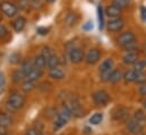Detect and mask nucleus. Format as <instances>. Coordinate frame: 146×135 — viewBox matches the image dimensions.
I'll return each mask as SVG.
<instances>
[{"instance_id": "a211bd4d", "label": "nucleus", "mask_w": 146, "mask_h": 135, "mask_svg": "<svg viewBox=\"0 0 146 135\" xmlns=\"http://www.w3.org/2000/svg\"><path fill=\"white\" fill-rule=\"evenodd\" d=\"M42 75H43V69H40V68H37V67H34L32 70H31V73L26 76V80L36 82L37 80H40V78L42 77Z\"/></svg>"}, {"instance_id": "cd10ccee", "label": "nucleus", "mask_w": 146, "mask_h": 135, "mask_svg": "<svg viewBox=\"0 0 146 135\" xmlns=\"http://www.w3.org/2000/svg\"><path fill=\"white\" fill-rule=\"evenodd\" d=\"M98 18H99V27H100V30H102L104 26V14H103L102 5L98 6Z\"/></svg>"}, {"instance_id": "393cba45", "label": "nucleus", "mask_w": 146, "mask_h": 135, "mask_svg": "<svg viewBox=\"0 0 146 135\" xmlns=\"http://www.w3.org/2000/svg\"><path fill=\"white\" fill-rule=\"evenodd\" d=\"M111 3L115 5V6L119 7L120 9L125 10V9H127V8L130 7V5H131V0H112Z\"/></svg>"}, {"instance_id": "c9c22d12", "label": "nucleus", "mask_w": 146, "mask_h": 135, "mask_svg": "<svg viewBox=\"0 0 146 135\" xmlns=\"http://www.w3.org/2000/svg\"><path fill=\"white\" fill-rule=\"evenodd\" d=\"M135 83H138V84L146 83L145 72H138V74H137V78H136V82H135Z\"/></svg>"}, {"instance_id": "72a5a7b5", "label": "nucleus", "mask_w": 146, "mask_h": 135, "mask_svg": "<svg viewBox=\"0 0 146 135\" xmlns=\"http://www.w3.org/2000/svg\"><path fill=\"white\" fill-rule=\"evenodd\" d=\"M122 49H123L126 52H127V51H136V49H137V42H136V40L133 41V42L127 43L126 45L122 47Z\"/></svg>"}, {"instance_id": "f704fd0d", "label": "nucleus", "mask_w": 146, "mask_h": 135, "mask_svg": "<svg viewBox=\"0 0 146 135\" xmlns=\"http://www.w3.org/2000/svg\"><path fill=\"white\" fill-rule=\"evenodd\" d=\"M43 7V1L42 0H31V9H41Z\"/></svg>"}, {"instance_id": "9d476101", "label": "nucleus", "mask_w": 146, "mask_h": 135, "mask_svg": "<svg viewBox=\"0 0 146 135\" xmlns=\"http://www.w3.org/2000/svg\"><path fill=\"white\" fill-rule=\"evenodd\" d=\"M135 40H136V36H135L134 32H131V31H126V32H122V33L119 34V36H118V39H117V43H118V45H120V47L122 48V47L126 45L127 43L133 42V41H135Z\"/></svg>"}, {"instance_id": "49530a36", "label": "nucleus", "mask_w": 146, "mask_h": 135, "mask_svg": "<svg viewBox=\"0 0 146 135\" xmlns=\"http://www.w3.org/2000/svg\"><path fill=\"white\" fill-rule=\"evenodd\" d=\"M6 135H7V134H6Z\"/></svg>"}, {"instance_id": "a878e982", "label": "nucleus", "mask_w": 146, "mask_h": 135, "mask_svg": "<svg viewBox=\"0 0 146 135\" xmlns=\"http://www.w3.org/2000/svg\"><path fill=\"white\" fill-rule=\"evenodd\" d=\"M56 52H54V49L52 48V47H50V45H44L43 48H42V50H41V55L44 57V59L46 60L48 58H50L51 56H53Z\"/></svg>"}, {"instance_id": "6e6552de", "label": "nucleus", "mask_w": 146, "mask_h": 135, "mask_svg": "<svg viewBox=\"0 0 146 135\" xmlns=\"http://www.w3.org/2000/svg\"><path fill=\"white\" fill-rule=\"evenodd\" d=\"M126 128H127V131H128L130 134L135 135V134L141 133V132L143 131L144 124L139 123V122L136 120L135 118H131V119H129V120L126 123Z\"/></svg>"}, {"instance_id": "c85d7f7f", "label": "nucleus", "mask_w": 146, "mask_h": 135, "mask_svg": "<svg viewBox=\"0 0 146 135\" xmlns=\"http://www.w3.org/2000/svg\"><path fill=\"white\" fill-rule=\"evenodd\" d=\"M102 120H103V115L101 112H96V114L92 115V117L90 118V123L92 125H99V124H101Z\"/></svg>"}, {"instance_id": "9b49d317", "label": "nucleus", "mask_w": 146, "mask_h": 135, "mask_svg": "<svg viewBox=\"0 0 146 135\" xmlns=\"http://www.w3.org/2000/svg\"><path fill=\"white\" fill-rule=\"evenodd\" d=\"M26 24H27V21L24 16H16L11 22V27L16 33H21L26 27Z\"/></svg>"}, {"instance_id": "2eb2a0df", "label": "nucleus", "mask_w": 146, "mask_h": 135, "mask_svg": "<svg viewBox=\"0 0 146 135\" xmlns=\"http://www.w3.org/2000/svg\"><path fill=\"white\" fill-rule=\"evenodd\" d=\"M49 76H50L51 78H53V80L60 81V80L65 78L66 73H65V70L60 67V66H58V67L51 68V69L49 70Z\"/></svg>"}, {"instance_id": "f257e3e1", "label": "nucleus", "mask_w": 146, "mask_h": 135, "mask_svg": "<svg viewBox=\"0 0 146 135\" xmlns=\"http://www.w3.org/2000/svg\"><path fill=\"white\" fill-rule=\"evenodd\" d=\"M24 104H25V97L18 91H13L6 100V107L11 112L18 111L24 107Z\"/></svg>"}, {"instance_id": "ddd939ff", "label": "nucleus", "mask_w": 146, "mask_h": 135, "mask_svg": "<svg viewBox=\"0 0 146 135\" xmlns=\"http://www.w3.org/2000/svg\"><path fill=\"white\" fill-rule=\"evenodd\" d=\"M79 21V16L75 13V11H68L64 18V22L65 24L68 26V27H73L75 26Z\"/></svg>"}, {"instance_id": "4c0bfd02", "label": "nucleus", "mask_w": 146, "mask_h": 135, "mask_svg": "<svg viewBox=\"0 0 146 135\" xmlns=\"http://www.w3.org/2000/svg\"><path fill=\"white\" fill-rule=\"evenodd\" d=\"M26 135H43V134L41 133L40 130H37V128H35V127H31V128L27 130Z\"/></svg>"}, {"instance_id": "4be33fe9", "label": "nucleus", "mask_w": 146, "mask_h": 135, "mask_svg": "<svg viewBox=\"0 0 146 135\" xmlns=\"http://www.w3.org/2000/svg\"><path fill=\"white\" fill-rule=\"evenodd\" d=\"M33 64L34 66L40 69H44L46 67V60L44 59V57L40 53V55H36L34 58H33Z\"/></svg>"}, {"instance_id": "ea45409f", "label": "nucleus", "mask_w": 146, "mask_h": 135, "mask_svg": "<svg viewBox=\"0 0 146 135\" xmlns=\"http://www.w3.org/2000/svg\"><path fill=\"white\" fill-rule=\"evenodd\" d=\"M141 17H142V19L146 22V7L145 6H142L141 7Z\"/></svg>"}, {"instance_id": "1a4fd4ad", "label": "nucleus", "mask_w": 146, "mask_h": 135, "mask_svg": "<svg viewBox=\"0 0 146 135\" xmlns=\"http://www.w3.org/2000/svg\"><path fill=\"white\" fill-rule=\"evenodd\" d=\"M101 58V51L100 49L98 48H91L87 53H86V57H85V60L88 65H94L96 64Z\"/></svg>"}, {"instance_id": "0eeeda50", "label": "nucleus", "mask_w": 146, "mask_h": 135, "mask_svg": "<svg viewBox=\"0 0 146 135\" xmlns=\"http://www.w3.org/2000/svg\"><path fill=\"white\" fill-rule=\"evenodd\" d=\"M64 106L66 108H68L70 110V112L73 114V116H76V117H79L82 116V108H80V103L78 101L77 98H70L68 100H66Z\"/></svg>"}, {"instance_id": "a18cd8bd", "label": "nucleus", "mask_w": 146, "mask_h": 135, "mask_svg": "<svg viewBox=\"0 0 146 135\" xmlns=\"http://www.w3.org/2000/svg\"><path fill=\"white\" fill-rule=\"evenodd\" d=\"M143 104H144V107H145V108H146V100H145V101H144V103H143Z\"/></svg>"}, {"instance_id": "5701e85b", "label": "nucleus", "mask_w": 146, "mask_h": 135, "mask_svg": "<svg viewBox=\"0 0 146 135\" xmlns=\"http://www.w3.org/2000/svg\"><path fill=\"white\" fill-rule=\"evenodd\" d=\"M137 74H138V72H136V70H134V69H130V70L126 72V73L123 74V80H125V82H127V83L136 82Z\"/></svg>"}, {"instance_id": "423d86ee", "label": "nucleus", "mask_w": 146, "mask_h": 135, "mask_svg": "<svg viewBox=\"0 0 146 135\" xmlns=\"http://www.w3.org/2000/svg\"><path fill=\"white\" fill-rule=\"evenodd\" d=\"M68 58L73 64H79L84 60V51L82 50V48L73 45L68 50Z\"/></svg>"}, {"instance_id": "79ce46f5", "label": "nucleus", "mask_w": 146, "mask_h": 135, "mask_svg": "<svg viewBox=\"0 0 146 135\" xmlns=\"http://www.w3.org/2000/svg\"><path fill=\"white\" fill-rule=\"evenodd\" d=\"M48 29H37V32L41 34V35H44V34H46L48 33Z\"/></svg>"}, {"instance_id": "bb28decb", "label": "nucleus", "mask_w": 146, "mask_h": 135, "mask_svg": "<svg viewBox=\"0 0 146 135\" xmlns=\"http://www.w3.org/2000/svg\"><path fill=\"white\" fill-rule=\"evenodd\" d=\"M25 80V75H24V73L21 70V68L19 69H16L14 73H13V81H14V83H21V82H23Z\"/></svg>"}, {"instance_id": "37998d69", "label": "nucleus", "mask_w": 146, "mask_h": 135, "mask_svg": "<svg viewBox=\"0 0 146 135\" xmlns=\"http://www.w3.org/2000/svg\"><path fill=\"white\" fill-rule=\"evenodd\" d=\"M7 134V128L0 126V135H6Z\"/></svg>"}, {"instance_id": "e433bc0d", "label": "nucleus", "mask_w": 146, "mask_h": 135, "mask_svg": "<svg viewBox=\"0 0 146 135\" xmlns=\"http://www.w3.org/2000/svg\"><path fill=\"white\" fill-rule=\"evenodd\" d=\"M5 88H6V78H5L3 73L0 72V94L5 91Z\"/></svg>"}, {"instance_id": "39448f33", "label": "nucleus", "mask_w": 146, "mask_h": 135, "mask_svg": "<svg viewBox=\"0 0 146 135\" xmlns=\"http://www.w3.org/2000/svg\"><path fill=\"white\" fill-rule=\"evenodd\" d=\"M125 27V19L122 17H117V18H109L107 22V29L109 32L115 33L120 32Z\"/></svg>"}, {"instance_id": "4468645a", "label": "nucleus", "mask_w": 146, "mask_h": 135, "mask_svg": "<svg viewBox=\"0 0 146 135\" xmlns=\"http://www.w3.org/2000/svg\"><path fill=\"white\" fill-rule=\"evenodd\" d=\"M137 60H138V53H137V51H127L123 55V57H122V61L126 65H134Z\"/></svg>"}, {"instance_id": "a19ab883", "label": "nucleus", "mask_w": 146, "mask_h": 135, "mask_svg": "<svg viewBox=\"0 0 146 135\" xmlns=\"http://www.w3.org/2000/svg\"><path fill=\"white\" fill-rule=\"evenodd\" d=\"M83 29H84V30H92V29H93V25H92L91 22H87V23L83 26Z\"/></svg>"}, {"instance_id": "412c9836", "label": "nucleus", "mask_w": 146, "mask_h": 135, "mask_svg": "<svg viewBox=\"0 0 146 135\" xmlns=\"http://www.w3.org/2000/svg\"><path fill=\"white\" fill-rule=\"evenodd\" d=\"M58 66H60V58L56 53L53 56H51L50 58L46 59V67L49 68V69L58 67Z\"/></svg>"}, {"instance_id": "f8f14e48", "label": "nucleus", "mask_w": 146, "mask_h": 135, "mask_svg": "<svg viewBox=\"0 0 146 135\" xmlns=\"http://www.w3.org/2000/svg\"><path fill=\"white\" fill-rule=\"evenodd\" d=\"M123 10L120 9L119 7H117L115 5L111 3L109 6H107L106 8V15L109 17V18H117V17H121Z\"/></svg>"}, {"instance_id": "b1692460", "label": "nucleus", "mask_w": 146, "mask_h": 135, "mask_svg": "<svg viewBox=\"0 0 146 135\" xmlns=\"http://www.w3.org/2000/svg\"><path fill=\"white\" fill-rule=\"evenodd\" d=\"M34 88H35V82H33V81H30V80H26L25 78L23 81V83H22V90L24 92H26V93L33 91Z\"/></svg>"}, {"instance_id": "6ab92c4d", "label": "nucleus", "mask_w": 146, "mask_h": 135, "mask_svg": "<svg viewBox=\"0 0 146 135\" xmlns=\"http://www.w3.org/2000/svg\"><path fill=\"white\" fill-rule=\"evenodd\" d=\"M35 67L34 66V64H33V60H30V59H26V60H24L23 63H22V66H21V70L24 73V75H25V78H26V76L31 73V70L33 69V68Z\"/></svg>"}, {"instance_id": "dca6fc26", "label": "nucleus", "mask_w": 146, "mask_h": 135, "mask_svg": "<svg viewBox=\"0 0 146 135\" xmlns=\"http://www.w3.org/2000/svg\"><path fill=\"white\" fill-rule=\"evenodd\" d=\"M13 125V118L10 115L6 114V112H0V126L8 128Z\"/></svg>"}, {"instance_id": "2f4dec72", "label": "nucleus", "mask_w": 146, "mask_h": 135, "mask_svg": "<svg viewBox=\"0 0 146 135\" xmlns=\"http://www.w3.org/2000/svg\"><path fill=\"white\" fill-rule=\"evenodd\" d=\"M133 118H135L136 120H138L139 123H142V124H144L145 123V119H146V115L142 111V110H137V111H135V114H134V117Z\"/></svg>"}, {"instance_id": "20e7f679", "label": "nucleus", "mask_w": 146, "mask_h": 135, "mask_svg": "<svg viewBox=\"0 0 146 135\" xmlns=\"http://www.w3.org/2000/svg\"><path fill=\"white\" fill-rule=\"evenodd\" d=\"M92 98H93L94 103L96 106H99V107H103V106L108 104L110 101L109 93L107 91H104V90H98V91H95L93 93Z\"/></svg>"}, {"instance_id": "c03bdc74", "label": "nucleus", "mask_w": 146, "mask_h": 135, "mask_svg": "<svg viewBox=\"0 0 146 135\" xmlns=\"http://www.w3.org/2000/svg\"><path fill=\"white\" fill-rule=\"evenodd\" d=\"M45 1H46V2H54L56 0H45Z\"/></svg>"}, {"instance_id": "473e14b6", "label": "nucleus", "mask_w": 146, "mask_h": 135, "mask_svg": "<svg viewBox=\"0 0 146 135\" xmlns=\"http://www.w3.org/2000/svg\"><path fill=\"white\" fill-rule=\"evenodd\" d=\"M9 36V31L7 26L2 23H0V40H6Z\"/></svg>"}, {"instance_id": "aec40b11", "label": "nucleus", "mask_w": 146, "mask_h": 135, "mask_svg": "<svg viewBox=\"0 0 146 135\" xmlns=\"http://www.w3.org/2000/svg\"><path fill=\"white\" fill-rule=\"evenodd\" d=\"M114 67V61L112 58H108L103 60V63L100 66V73H106V72H111Z\"/></svg>"}, {"instance_id": "58836bf2", "label": "nucleus", "mask_w": 146, "mask_h": 135, "mask_svg": "<svg viewBox=\"0 0 146 135\" xmlns=\"http://www.w3.org/2000/svg\"><path fill=\"white\" fill-rule=\"evenodd\" d=\"M138 93L146 98V83H143V84H139V88H138Z\"/></svg>"}, {"instance_id": "f3484780", "label": "nucleus", "mask_w": 146, "mask_h": 135, "mask_svg": "<svg viewBox=\"0 0 146 135\" xmlns=\"http://www.w3.org/2000/svg\"><path fill=\"white\" fill-rule=\"evenodd\" d=\"M122 78H123V73H122V70L119 69V68H117V69L113 68V70L111 72V75H110L109 82L110 83H118V82L121 81Z\"/></svg>"}, {"instance_id": "c756f323", "label": "nucleus", "mask_w": 146, "mask_h": 135, "mask_svg": "<svg viewBox=\"0 0 146 135\" xmlns=\"http://www.w3.org/2000/svg\"><path fill=\"white\" fill-rule=\"evenodd\" d=\"M17 6H18L19 10L27 11L29 9H31V0H18Z\"/></svg>"}, {"instance_id": "f03ea898", "label": "nucleus", "mask_w": 146, "mask_h": 135, "mask_svg": "<svg viewBox=\"0 0 146 135\" xmlns=\"http://www.w3.org/2000/svg\"><path fill=\"white\" fill-rule=\"evenodd\" d=\"M72 116H73V114L70 112V110L68 108H66L65 106H62L61 110L56 115V118H54V122H53V130L59 131L60 128L66 126L67 123L70 120Z\"/></svg>"}, {"instance_id": "7ed1b4c3", "label": "nucleus", "mask_w": 146, "mask_h": 135, "mask_svg": "<svg viewBox=\"0 0 146 135\" xmlns=\"http://www.w3.org/2000/svg\"><path fill=\"white\" fill-rule=\"evenodd\" d=\"M0 11L8 18H14L18 15L19 8L17 3L11 0H3L0 2Z\"/></svg>"}, {"instance_id": "7c9ffc66", "label": "nucleus", "mask_w": 146, "mask_h": 135, "mask_svg": "<svg viewBox=\"0 0 146 135\" xmlns=\"http://www.w3.org/2000/svg\"><path fill=\"white\" fill-rule=\"evenodd\" d=\"M133 69L136 70V72H144L146 69V59L143 60H137L134 65H133Z\"/></svg>"}]
</instances>
